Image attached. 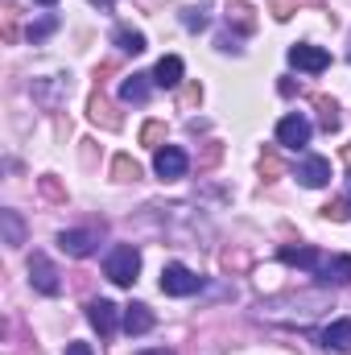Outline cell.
Returning a JSON list of instances; mask_svg holds the SVG:
<instances>
[{
    "label": "cell",
    "instance_id": "30bf717a",
    "mask_svg": "<svg viewBox=\"0 0 351 355\" xmlns=\"http://www.w3.org/2000/svg\"><path fill=\"white\" fill-rule=\"evenodd\" d=\"M277 257H281L285 265L306 268V272H314V268L323 265V252H318V248H310V244H298V248H293V244H285V248H281Z\"/></svg>",
    "mask_w": 351,
    "mask_h": 355
},
{
    "label": "cell",
    "instance_id": "f1b7e54d",
    "mask_svg": "<svg viewBox=\"0 0 351 355\" xmlns=\"http://www.w3.org/2000/svg\"><path fill=\"white\" fill-rule=\"evenodd\" d=\"M37 4H54V0H37Z\"/></svg>",
    "mask_w": 351,
    "mask_h": 355
},
{
    "label": "cell",
    "instance_id": "8fae6325",
    "mask_svg": "<svg viewBox=\"0 0 351 355\" xmlns=\"http://www.w3.org/2000/svg\"><path fill=\"white\" fill-rule=\"evenodd\" d=\"M153 310L145 306V302H132V306H124V331L128 335H149L153 331Z\"/></svg>",
    "mask_w": 351,
    "mask_h": 355
},
{
    "label": "cell",
    "instance_id": "ba28073f",
    "mask_svg": "<svg viewBox=\"0 0 351 355\" xmlns=\"http://www.w3.org/2000/svg\"><path fill=\"white\" fill-rule=\"evenodd\" d=\"M318 285H351V257H323V265L314 268Z\"/></svg>",
    "mask_w": 351,
    "mask_h": 355
},
{
    "label": "cell",
    "instance_id": "277c9868",
    "mask_svg": "<svg viewBox=\"0 0 351 355\" xmlns=\"http://www.w3.org/2000/svg\"><path fill=\"white\" fill-rule=\"evenodd\" d=\"M29 281H33V289H37V293H46V297H58V293H62L58 268L50 265V257H42V252H33V257H29Z\"/></svg>",
    "mask_w": 351,
    "mask_h": 355
},
{
    "label": "cell",
    "instance_id": "5b68a950",
    "mask_svg": "<svg viewBox=\"0 0 351 355\" xmlns=\"http://www.w3.org/2000/svg\"><path fill=\"white\" fill-rule=\"evenodd\" d=\"M310 120L302 116V112H289V116H281V124H277V141L285 145V149H302L306 141H310Z\"/></svg>",
    "mask_w": 351,
    "mask_h": 355
},
{
    "label": "cell",
    "instance_id": "9c48e42d",
    "mask_svg": "<svg viewBox=\"0 0 351 355\" xmlns=\"http://www.w3.org/2000/svg\"><path fill=\"white\" fill-rule=\"evenodd\" d=\"M95 240H99V236H95V232H62V236H58V248H62V252H67V257H75V261H83V257H91V252H95Z\"/></svg>",
    "mask_w": 351,
    "mask_h": 355
},
{
    "label": "cell",
    "instance_id": "4fadbf2b",
    "mask_svg": "<svg viewBox=\"0 0 351 355\" xmlns=\"http://www.w3.org/2000/svg\"><path fill=\"white\" fill-rule=\"evenodd\" d=\"M153 83L166 87V91H174L178 83H182V58H178V54H166V58L153 67Z\"/></svg>",
    "mask_w": 351,
    "mask_h": 355
},
{
    "label": "cell",
    "instance_id": "7c38bea8",
    "mask_svg": "<svg viewBox=\"0 0 351 355\" xmlns=\"http://www.w3.org/2000/svg\"><path fill=\"white\" fill-rule=\"evenodd\" d=\"M298 178H302V186L318 190V186L331 182V162H327V157H306V162L298 166Z\"/></svg>",
    "mask_w": 351,
    "mask_h": 355
},
{
    "label": "cell",
    "instance_id": "ffe728a7",
    "mask_svg": "<svg viewBox=\"0 0 351 355\" xmlns=\"http://www.w3.org/2000/svg\"><path fill=\"white\" fill-rule=\"evenodd\" d=\"M54 29H58V17H42V21H33V25L25 29V37H29V42L37 46V42H46V37H50Z\"/></svg>",
    "mask_w": 351,
    "mask_h": 355
},
{
    "label": "cell",
    "instance_id": "4316f807",
    "mask_svg": "<svg viewBox=\"0 0 351 355\" xmlns=\"http://www.w3.org/2000/svg\"><path fill=\"white\" fill-rule=\"evenodd\" d=\"M141 355H174V352H166V347H157V352H141Z\"/></svg>",
    "mask_w": 351,
    "mask_h": 355
},
{
    "label": "cell",
    "instance_id": "52a82bcc",
    "mask_svg": "<svg viewBox=\"0 0 351 355\" xmlns=\"http://www.w3.org/2000/svg\"><path fill=\"white\" fill-rule=\"evenodd\" d=\"M87 318H91V327L108 339V335H116V322H124V314L108 302V297H99V302H87Z\"/></svg>",
    "mask_w": 351,
    "mask_h": 355
},
{
    "label": "cell",
    "instance_id": "ac0fdd59",
    "mask_svg": "<svg viewBox=\"0 0 351 355\" xmlns=\"http://www.w3.org/2000/svg\"><path fill=\"white\" fill-rule=\"evenodd\" d=\"M91 120H95V124H103V128H120V116H112V107H108V99H103V95H95V99H91Z\"/></svg>",
    "mask_w": 351,
    "mask_h": 355
},
{
    "label": "cell",
    "instance_id": "9a60e30c",
    "mask_svg": "<svg viewBox=\"0 0 351 355\" xmlns=\"http://www.w3.org/2000/svg\"><path fill=\"white\" fill-rule=\"evenodd\" d=\"M149 83H153V75H128L120 83V99L124 103H145L149 99Z\"/></svg>",
    "mask_w": 351,
    "mask_h": 355
},
{
    "label": "cell",
    "instance_id": "cb8c5ba5",
    "mask_svg": "<svg viewBox=\"0 0 351 355\" xmlns=\"http://www.w3.org/2000/svg\"><path fill=\"white\" fill-rule=\"evenodd\" d=\"M182 25H186V29H203V25H207V17H203L198 8H186V12H182Z\"/></svg>",
    "mask_w": 351,
    "mask_h": 355
},
{
    "label": "cell",
    "instance_id": "2e32d148",
    "mask_svg": "<svg viewBox=\"0 0 351 355\" xmlns=\"http://www.w3.org/2000/svg\"><path fill=\"white\" fill-rule=\"evenodd\" d=\"M112 42L124 50V54H145V33L141 29H128V25H116L112 29Z\"/></svg>",
    "mask_w": 351,
    "mask_h": 355
},
{
    "label": "cell",
    "instance_id": "6da1fadb",
    "mask_svg": "<svg viewBox=\"0 0 351 355\" xmlns=\"http://www.w3.org/2000/svg\"><path fill=\"white\" fill-rule=\"evenodd\" d=\"M137 272H141V252H137L132 244H116V248L108 252V261H103V277H108L112 285H132Z\"/></svg>",
    "mask_w": 351,
    "mask_h": 355
},
{
    "label": "cell",
    "instance_id": "7402d4cb",
    "mask_svg": "<svg viewBox=\"0 0 351 355\" xmlns=\"http://www.w3.org/2000/svg\"><path fill=\"white\" fill-rule=\"evenodd\" d=\"M232 17H236V25H240V29H252V8H248V4H236V8H232ZM232 17H228V21H232Z\"/></svg>",
    "mask_w": 351,
    "mask_h": 355
},
{
    "label": "cell",
    "instance_id": "e0dca14e",
    "mask_svg": "<svg viewBox=\"0 0 351 355\" xmlns=\"http://www.w3.org/2000/svg\"><path fill=\"white\" fill-rule=\"evenodd\" d=\"M0 223H4V244L8 248H21L25 244V223L17 211H0Z\"/></svg>",
    "mask_w": 351,
    "mask_h": 355
},
{
    "label": "cell",
    "instance_id": "d6986e66",
    "mask_svg": "<svg viewBox=\"0 0 351 355\" xmlns=\"http://www.w3.org/2000/svg\"><path fill=\"white\" fill-rule=\"evenodd\" d=\"M112 174H116V182H137V178H141V166H137L128 153H120V157L112 162Z\"/></svg>",
    "mask_w": 351,
    "mask_h": 355
},
{
    "label": "cell",
    "instance_id": "3957f363",
    "mask_svg": "<svg viewBox=\"0 0 351 355\" xmlns=\"http://www.w3.org/2000/svg\"><path fill=\"white\" fill-rule=\"evenodd\" d=\"M289 67H298V71H306V75H323V71L331 67V54H327L323 46L298 42V46H289Z\"/></svg>",
    "mask_w": 351,
    "mask_h": 355
},
{
    "label": "cell",
    "instance_id": "484cf974",
    "mask_svg": "<svg viewBox=\"0 0 351 355\" xmlns=\"http://www.w3.org/2000/svg\"><path fill=\"white\" fill-rule=\"evenodd\" d=\"M67 355H91V347H87V343H71V347H67Z\"/></svg>",
    "mask_w": 351,
    "mask_h": 355
},
{
    "label": "cell",
    "instance_id": "44dd1931",
    "mask_svg": "<svg viewBox=\"0 0 351 355\" xmlns=\"http://www.w3.org/2000/svg\"><path fill=\"white\" fill-rule=\"evenodd\" d=\"M318 112H323V128L335 132V128H339V107H335L331 99H318Z\"/></svg>",
    "mask_w": 351,
    "mask_h": 355
},
{
    "label": "cell",
    "instance_id": "5bb4252c",
    "mask_svg": "<svg viewBox=\"0 0 351 355\" xmlns=\"http://www.w3.org/2000/svg\"><path fill=\"white\" fill-rule=\"evenodd\" d=\"M323 347L351 355V318H339V322H331V327L323 331Z\"/></svg>",
    "mask_w": 351,
    "mask_h": 355
},
{
    "label": "cell",
    "instance_id": "d4e9b609",
    "mask_svg": "<svg viewBox=\"0 0 351 355\" xmlns=\"http://www.w3.org/2000/svg\"><path fill=\"white\" fill-rule=\"evenodd\" d=\"M198 99H203V91H198V87H190L186 95H182V103H186V107H190V103H198Z\"/></svg>",
    "mask_w": 351,
    "mask_h": 355
},
{
    "label": "cell",
    "instance_id": "603a6c76",
    "mask_svg": "<svg viewBox=\"0 0 351 355\" xmlns=\"http://www.w3.org/2000/svg\"><path fill=\"white\" fill-rule=\"evenodd\" d=\"M162 137H166V124H157V120H153V124H145V132H141V141H145V145H157Z\"/></svg>",
    "mask_w": 351,
    "mask_h": 355
},
{
    "label": "cell",
    "instance_id": "83f0119b",
    "mask_svg": "<svg viewBox=\"0 0 351 355\" xmlns=\"http://www.w3.org/2000/svg\"><path fill=\"white\" fill-rule=\"evenodd\" d=\"M343 162H348V166H351V145H348V149H343Z\"/></svg>",
    "mask_w": 351,
    "mask_h": 355
},
{
    "label": "cell",
    "instance_id": "8992f818",
    "mask_svg": "<svg viewBox=\"0 0 351 355\" xmlns=\"http://www.w3.org/2000/svg\"><path fill=\"white\" fill-rule=\"evenodd\" d=\"M153 170H157V178L174 182V178H182L186 170H190V157H186L178 145H166V149H157V157H153Z\"/></svg>",
    "mask_w": 351,
    "mask_h": 355
},
{
    "label": "cell",
    "instance_id": "7a4b0ae2",
    "mask_svg": "<svg viewBox=\"0 0 351 355\" xmlns=\"http://www.w3.org/2000/svg\"><path fill=\"white\" fill-rule=\"evenodd\" d=\"M198 289H203V277L190 272L186 265L162 268V293H170V297H190V293H198Z\"/></svg>",
    "mask_w": 351,
    "mask_h": 355
}]
</instances>
